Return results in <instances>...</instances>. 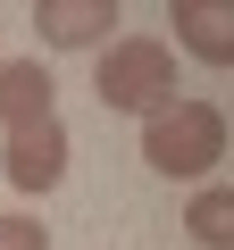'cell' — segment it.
<instances>
[{"label":"cell","instance_id":"obj_1","mask_svg":"<svg viewBox=\"0 0 234 250\" xmlns=\"http://www.w3.org/2000/svg\"><path fill=\"white\" fill-rule=\"evenodd\" d=\"M142 159H151L159 175H176V184H201V175L226 159V117H217V100H167V108H151V117H142Z\"/></svg>","mask_w":234,"mask_h":250},{"label":"cell","instance_id":"obj_2","mask_svg":"<svg viewBox=\"0 0 234 250\" xmlns=\"http://www.w3.org/2000/svg\"><path fill=\"white\" fill-rule=\"evenodd\" d=\"M92 92H100L109 117H151V108L176 100V50H167L159 34H126V42H109Z\"/></svg>","mask_w":234,"mask_h":250},{"label":"cell","instance_id":"obj_3","mask_svg":"<svg viewBox=\"0 0 234 250\" xmlns=\"http://www.w3.org/2000/svg\"><path fill=\"white\" fill-rule=\"evenodd\" d=\"M0 175H9L17 192H50L67 175V125L42 117V125H25V134H9L0 142Z\"/></svg>","mask_w":234,"mask_h":250},{"label":"cell","instance_id":"obj_4","mask_svg":"<svg viewBox=\"0 0 234 250\" xmlns=\"http://www.w3.org/2000/svg\"><path fill=\"white\" fill-rule=\"evenodd\" d=\"M34 25L50 50H109L117 0H34Z\"/></svg>","mask_w":234,"mask_h":250},{"label":"cell","instance_id":"obj_5","mask_svg":"<svg viewBox=\"0 0 234 250\" xmlns=\"http://www.w3.org/2000/svg\"><path fill=\"white\" fill-rule=\"evenodd\" d=\"M167 25L192 59L209 67H234V0H167Z\"/></svg>","mask_w":234,"mask_h":250},{"label":"cell","instance_id":"obj_6","mask_svg":"<svg viewBox=\"0 0 234 250\" xmlns=\"http://www.w3.org/2000/svg\"><path fill=\"white\" fill-rule=\"evenodd\" d=\"M50 67L42 59H0V125H9V134H25V125H42V117H59L50 108Z\"/></svg>","mask_w":234,"mask_h":250},{"label":"cell","instance_id":"obj_7","mask_svg":"<svg viewBox=\"0 0 234 250\" xmlns=\"http://www.w3.org/2000/svg\"><path fill=\"white\" fill-rule=\"evenodd\" d=\"M184 225H192L201 250H234V192H226V184H201V192L184 200Z\"/></svg>","mask_w":234,"mask_h":250},{"label":"cell","instance_id":"obj_8","mask_svg":"<svg viewBox=\"0 0 234 250\" xmlns=\"http://www.w3.org/2000/svg\"><path fill=\"white\" fill-rule=\"evenodd\" d=\"M0 250H50V225H34V217H0Z\"/></svg>","mask_w":234,"mask_h":250}]
</instances>
